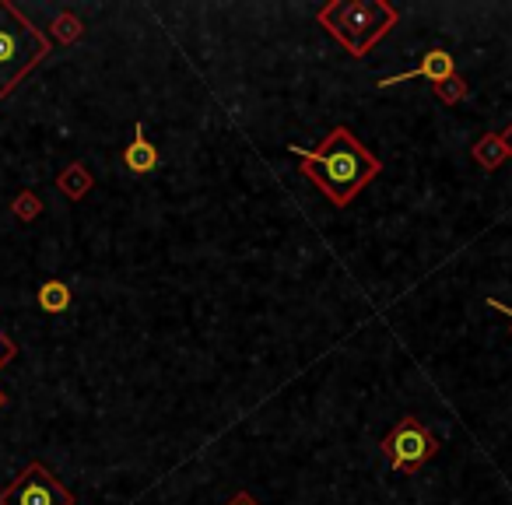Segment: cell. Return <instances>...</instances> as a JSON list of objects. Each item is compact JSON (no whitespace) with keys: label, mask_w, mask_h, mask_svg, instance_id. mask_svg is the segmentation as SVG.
<instances>
[{"label":"cell","mask_w":512,"mask_h":505,"mask_svg":"<svg viewBox=\"0 0 512 505\" xmlns=\"http://www.w3.org/2000/svg\"><path fill=\"white\" fill-rule=\"evenodd\" d=\"M92 186H95L92 172H88L81 162H71V165H67V169L57 176V190L64 193L67 200H74V204H78V200H85Z\"/></svg>","instance_id":"cell-9"},{"label":"cell","mask_w":512,"mask_h":505,"mask_svg":"<svg viewBox=\"0 0 512 505\" xmlns=\"http://www.w3.org/2000/svg\"><path fill=\"white\" fill-rule=\"evenodd\" d=\"M11 214H15L18 221H32L43 214V197H39L36 190H22L15 197V204H11Z\"/></svg>","instance_id":"cell-12"},{"label":"cell","mask_w":512,"mask_h":505,"mask_svg":"<svg viewBox=\"0 0 512 505\" xmlns=\"http://www.w3.org/2000/svg\"><path fill=\"white\" fill-rule=\"evenodd\" d=\"M288 151L302 158V176L313 179L334 207H348L383 169L379 158L348 127H334L320 141V148L292 144Z\"/></svg>","instance_id":"cell-1"},{"label":"cell","mask_w":512,"mask_h":505,"mask_svg":"<svg viewBox=\"0 0 512 505\" xmlns=\"http://www.w3.org/2000/svg\"><path fill=\"white\" fill-rule=\"evenodd\" d=\"M435 453H439V442L411 414L400 418L397 428L383 439V456L390 463V470H397V474H418Z\"/></svg>","instance_id":"cell-4"},{"label":"cell","mask_w":512,"mask_h":505,"mask_svg":"<svg viewBox=\"0 0 512 505\" xmlns=\"http://www.w3.org/2000/svg\"><path fill=\"white\" fill-rule=\"evenodd\" d=\"M15 358H18V344L11 341V337L4 334V330H0V372L8 369V365L15 362Z\"/></svg>","instance_id":"cell-14"},{"label":"cell","mask_w":512,"mask_h":505,"mask_svg":"<svg viewBox=\"0 0 512 505\" xmlns=\"http://www.w3.org/2000/svg\"><path fill=\"white\" fill-rule=\"evenodd\" d=\"M50 57V39L8 0H0V99H8L18 81Z\"/></svg>","instance_id":"cell-3"},{"label":"cell","mask_w":512,"mask_h":505,"mask_svg":"<svg viewBox=\"0 0 512 505\" xmlns=\"http://www.w3.org/2000/svg\"><path fill=\"white\" fill-rule=\"evenodd\" d=\"M120 158H123V165H127V172H134V176H148V172L158 169V148L144 137L141 120L134 123V141L120 151Z\"/></svg>","instance_id":"cell-7"},{"label":"cell","mask_w":512,"mask_h":505,"mask_svg":"<svg viewBox=\"0 0 512 505\" xmlns=\"http://www.w3.org/2000/svg\"><path fill=\"white\" fill-rule=\"evenodd\" d=\"M414 78H428L432 85H442V81L456 78L453 53L428 50L425 57L418 60V67H411V71H400V74H390V78H379V88H397V85H404V81H414Z\"/></svg>","instance_id":"cell-6"},{"label":"cell","mask_w":512,"mask_h":505,"mask_svg":"<svg viewBox=\"0 0 512 505\" xmlns=\"http://www.w3.org/2000/svg\"><path fill=\"white\" fill-rule=\"evenodd\" d=\"M498 141L505 144V151H509V158H512V127H505L502 134H498Z\"/></svg>","instance_id":"cell-16"},{"label":"cell","mask_w":512,"mask_h":505,"mask_svg":"<svg viewBox=\"0 0 512 505\" xmlns=\"http://www.w3.org/2000/svg\"><path fill=\"white\" fill-rule=\"evenodd\" d=\"M228 505H260V502H256V498L249 495V491H239V495H235V498H232V502H228Z\"/></svg>","instance_id":"cell-15"},{"label":"cell","mask_w":512,"mask_h":505,"mask_svg":"<svg viewBox=\"0 0 512 505\" xmlns=\"http://www.w3.org/2000/svg\"><path fill=\"white\" fill-rule=\"evenodd\" d=\"M488 309H498V313H505L512 320V309L509 306H502V302H495V299H488Z\"/></svg>","instance_id":"cell-17"},{"label":"cell","mask_w":512,"mask_h":505,"mask_svg":"<svg viewBox=\"0 0 512 505\" xmlns=\"http://www.w3.org/2000/svg\"><path fill=\"white\" fill-rule=\"evenodd\" d=\"M74 302V292L67 281H57V278H46L43 285L36 288V306L43 309L46 316H60L67 313Z\"/></svg>","instance_id":"cell-8"},{"label":"cell","mask_w":512,"mask_h":505,"mask_svg":"<svg viewBox=\"0 0 512 505\" xmlns=\"http://www.w3.org/2000/svg\"><path fill=\"white\" fill-rule=\"evenodd\" d=\"M470 155H474V162L481 165L484 172H495L498 165L509 158V151H505V144L498 141V134H484L481 141L474 144V151H470Z\"/></svg>","instance_id":"cell-10"},{"label":"cell","mask_w":512,"mask_h":505,"mask_svg":"<svg viewBox=\"0 0 512 505\" xmlns=\"http://www.w3.org/2000/svg\"><path fill=\"white\" fill-rule=\"evenodd\" d=\"M320 25L351 53L355 60L369 57V50L397 25V8L386 0H334L320 8Z\"/></svg>","instance_id":"cell-2"},{"label":"cell","mask_w":512,"mask_h":505,"mask_svg":"<svg viewBox=\"0 0 512 505\" xmlns=\"http://www.w3.org/2000/svg\"><path fill=\"white\" fill-rule=\"evenodd\" d=\"M463 95H467V81H460V78H449V81H442V85H435V99H442L446 106H456Z\"/></svg>","instance_id":"cell-13"},{"label":"cell","mask_w":512,"mask_h":505,"mask_svg":"<svg viewBox=\"0 0 512 505\" xmlns=\"http://www.w3.org/2000/svg\"><path fill=\"white\" fill-rule=\"evenodd\" d=\"M0 505H74V495L43 463L32 460L11 488L0 491Z\"/></svg>","instance_id":"cell-5"},{"label":"cell","mask_w":512,"mask_h":505,"mask_svg":"<svg viewBox=\"0 0 512 505\" xmlns=\"http://www.w3.org/2000/svg\"><path fill=\"white\" fill-rule=\"evenodd\" d=\"M81 32H85V25H81V18L71 15V11H60V15L53 18V36H57L60 43H78Z\"/></svg>","instance_id":"cell-11"},{"label":"cell","mask_w":512,"mask_h":505,"mask_svg":"<svg viewBox=\"0 0 512 505\" xmlns=\"http://www.w3.org/2000/svg\"><path fill=\"white\" fill-rule=\"evenodd\" d=\"M4 407H8V397H4V390H0V411H4Z\"/></svg>","instance_id":"cell-18"}]
</instances>
